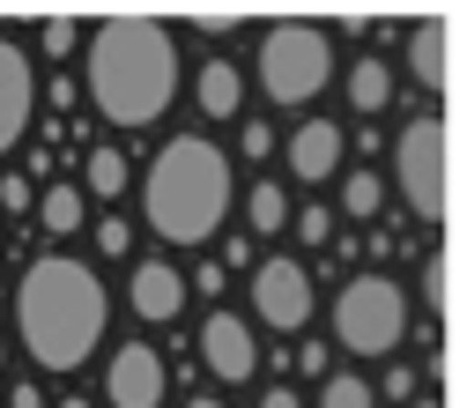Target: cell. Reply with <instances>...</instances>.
Masks as SVG:
<instances>
[{
	"label": "cell",
	"instance_id": "6da1fadb",
	"mask_svg": "<svg viewBox=\"0 0 467 408\" xmlns=\"http://www.w3.org/2000/svg\"><path fill=\"white\" fill-rule=\"evenodd\" d=\"M104 319H111V298L89 260H67V253H45L23 267V289H16V334L37 357V371H75L97 357L104 341Z\"/></svg>",
	"mask_w": 467,
	"mask_h": 408
},
{
	"label": "cell",
	"instance_id": "7a4b0ae2",
	"mask_svg": "<svg viewBox=\"0 0 467 408\" xmlns=\"http://www.w3.org/2000/svg\"><path fill=\"white\" fill-rule=\"evenodd\" d=\"M179 97V45L156 16H111L89 37V104L111 127H156Z\"/></svg>",
	"mask_w": 467,
	"mask_h": 408
},
{
	"label": "cell",
	"instance_id": "3957f363",
	"mask_svg": "<svg viewBox=\"0 0 467 408\" xmlns=\"http://www.w3.org/2000/svg\"><path fill=\"white\" fill-rule=\"evenodd\" d=\"M230 194H238L230 156L208 134H171L141 179V215L163 246H208L230 215Z\"/></svg>",
	"mask_w": 467,
	"mask_h": 408
},
{
	"label": "cell",
	"instance_id": "277c9868",
	"mask_svg": "<svg viewBox=\"0 0 467 408\" xmlns=\"http://www.w3.org/2000/svg\"><path fill=\"white\" fill-rule=\"evenodd\" d=\"M327 82H334V45H327L319 23H275V30L260 37V89H267L282 111L312 104Z\"/></svg>",
	"mask_w": 467,
	"mask_h": 408
},
{
	"label": "cell",
	"instance_id": "5b68a950",
	"mask_svg": "<svg viewBox=\"0 0 467 408\" xmlns=\"http://www.w3.org/2000/svg\"><path fill=\"white\" fill-rule=\"evenodd\" d=\"M408 334V289L393 275H357L334 298V341L357 349V357H386V349H400Z\"/></svg>",
	"mask_w": 467,
	"mask_h": 408
},
{
	"label": "cell",
	"instance_id": "8992f818",
	"mask_svg": "<svg viewBox=\"0 0 467 408\" xmlns=\"http://www.w3.org/2000/svg\"><path fill=\"white\" fill-rule=\"evenodd\" d=\"M393 179H400V201L423 223L445 215V127L431 111H416V120L393 134Z\"/></svg>",
	"mask_w": 467,
	"mask_h": 408
},
{
	"label": "cell",
	"instance_id": "52a82bcc",
	"mask_svg": "<svg viewBox=\"0 0 467 408\" xmlns=\"http://www.w3.org/2000/svg\"><path fill=\"white\" fill-rule=\"evenodd\" d=\"M253 312L275 334H305V319H312V275H305V260H260L253 267Z\"/></svg>",
	"mask_w": 467,
	"mask_h": 408
},
{
	"label": "cell",
	"instance_id": "ba28073f",
	"mask_svg": "<svg viewBox=\"0 0 467 408\" xmlns=\"http://www.w3.org/2000/svg\"><path fill=\"white\" fill-rule=\"evenodd\" d=\"M104 401L111 408H163V357L149 341H119L104 364Z\"/></svg>",
	"mask_w": 467,
	"mask_h": 408
},
{
	"label": "cell",
	"instance_id": "9c48e42d",
	"mask_svg": "<svg viewBox=\"0 0 467 408\" xmlns=\"http://www.w3.org/2000/svg\"><path fill=\"white\" fill-rule=\"evenodd\" d=\"M30 111H37V75H30V52H23L16 37H0V156H8V149H23Z\"/></svg>",
	"mask_w": 467,
	"mask_h": 408
},
{
	"label": "cell",
	"instance_id": "30bf717a",
	"mask_svg": "<svg viewBox=\"0 0 467 408\" xmlns=\"http://www.w3.org/2000/svg\"><path fill=\"white\" fill-rule=\"evenodd\" d=\"M201 357H208L215 379L245 386V379L260 371V341H253V327H245L238 312H208V327H201Z\"/></svg>",
	"mask_w": 467,
	"mask_h": 408
},
{
	"label": "cell",
	"instance_id": "8fae6325",
	"mask_svg": "<svg viewBox=\"0 0 467 408\" xmlns=\"http://www.w3.org/2000/svg\"><path fill=\"white\" fill-rule=\"evenodd\" d=\"M127 305H134L141 319H156V327L179 319V312H186V275L171 267V260H141V267H134V289H127Z\"/></svg>",
	"mask_w": 467,
	"mask_h": 408
},
{
	"label": "cell",
	"instance_id": "7c38bea8",
	"mask_svg": "<svg viewBox=\"0 0 467 408\" xmlns=\"http://www.w3.org/2000/svg\"><path fill=\"white\" fill-rule=\"evenodd\" d=\"M289 171H297L305 186L334 179V171H341V127L334 120H305L297 134H289Z\"/></svg>",
	"mask_w": 467,
	"mask_h": 408
},
{
	"label": "cell",
	"instance_id": "4fadbf2b",
	"mask_svg": "<svg viewBox=\"0 0 467 408\" xmlns=\"http://www.w3.org/2000/svg\"><path fill=\"white\" fill-rule=\"evenodd\" d=\"M193 97H201L208 120H238V111H245V75L230 68V60H208V68L193 75Z\"/></svg>",
	"mask_w": 467,
	"mask_h": 408
},
{
	"label": "cell",
	"instance_id": "5bb4252c",
	"mask_svg": "<svg viewBox=\"0 0 467 408\" xmlns=\"http://www.w3.org/2000/svg\"><path fill=\"white\" fill-rule=\"evenodd\" d=\"M408 75H416L423 89H445V75H452V60H445V30H416V37H408Z\"/></svg>",
	"mask_w": 467,
	"mask_h": 408
},
{
	"label": "cell",
	"instance_id": "9a60e30c",
	"mask_svg": "<svg viewBox=\"0 0 467 408\" xmlns=\"http://www.w3.org/2000/svg\"><path fill=\"white\" fill-rule=\"evenodd\" d=\"M386 104H393V75L364 52V60L348 68V111H386Z\"/></svg>",
	"mask_w": 467,
	"mask_h": 408
},
{
	"label": "cell",
	"instance_id": "2e32d148",
	"mask_svg": "<svg viewBox=\"0 0 467 408\" xmlns=\"http://www.w3.org/2000/svg\"><path fill=\"white\" fill-rule=\"evenodd\" d=\"M82 186H89L97 201H119V194H127V156H119V149H89Z\"/></svg>",
	"mask_w": 467,
	"mask_h": 408
},
{
	"label": "cell",
	"instance_id": "e0dca14e",
	"mask_svg": "<svg viewBox=\"0 0 467 408\" xmlns=\"http://www.w3.org/2000/svg\"><path fill=\"white\" fill-rule=\"evenodd\" d=\"M37 223L60 230V238L82 230V186H45V194H37Z\"/></svg>",
	"mask_w": 467,
	"mask_h": 408
},
{
	"label": "cell",
	"instance_id": "ac0fdd59",
	"mask_svg": "<svg viewBox=\"0 0 467 408\" xmlns=\"http://www.w3.org/2000/svg\"><path fill=\"white\" fill-rule=\"evenodd\" d=\"M379 201H386V186H379V171H341V215H357V223H371V215H379Z\"/></svg>",
	"mask_w": 467,
	"mask_h": 408
},
{
	"label": "cell",
	"instance_id": "d6986e66",
	"mask_svg": "<svg viewBox=\"0 0 467 408\" xmlns=\"http://www.w3.org/2000/svg\"><path fill=\"white\" fill-rule=\"evenodd\" d=\"M319 408H379V393H371V379H364V371H327Z\"/></svg>",
	"mask_w": 467,
	"mask_h": 408
},
{
	"label": "cell",
	"instance_id": "ffe728a7",
	"mask_svg": "<svg viewBox=\"0 0 467 408\" xmlns=\"http://www.w3.org/2000/svg\"><path fill=\"white\" fill-rule=\"evenodd\" d=\"M245 215H253V230H282L289 223V194L282 186H253L245 194Z\"/></svg>",
	"mask_w": 467,
	"mask_h": 408
},
{
	"label": "cell",
	"instance_id": "44dd1931",
	"mask_svg": "<svg viewBox=\"0 0 467 408\" xmlns=\"http://www.w3.org/2000/svg\"><path fill=\"white\" fill-rule=\"evenodd\" d=\"M0 208H8V215H23V208H37V186L23 179V171H8V179H0Z\"/></svg>",
	"mask_w": 467,
	"mask_h": 408
},
{
	"label": "cell",
	"instance_id": "7402d4cb",
	"mask_svg": "<svg viewBox=\"0 0 467 408\" xmlns=\"http://www.w3.org/2000/svg\"><path fill=\"white\" fill-rule=\"evenodd\" d=\"M127 238H134V230H127V215H104V223H97V253H111V260H119V253H127Z\"/></svg>",
	"mask_w": 467,
	"mask_h": 408
},
{
	"label": "cell",
	"instance_id": "603a6c76",
	"mask_svg": "<svg viewBox=\"0 0 467 408\" xmlns=\"http://www.w3.org/2000/svg\"><path fill=\"white\" fill-rule=\"evenodd\" d=\"M423 289H431V305H452V260H445V253L423 267Z\"/></svg>",
	"mask_w": 467,
	"mask_h": 408
},
{
	"label": "cell",
	"instance_id": "cb8c5ba5",
	"mask_svg": "<svg viewBox=\"0 0 467 408\" xmlns=\"http://www.w3.org/2000/svg\"><path fill=\"white\" fill-rule=\"evenodd\" d=\"M45 52H52V60H67V52H75V23H67V16L45 23Z\"/></svg>",
	"mask_w": 467,
	"mask_h": 408
},
{
	"label": "cell",
	"instance_id": "d4e9b609",
	"mask_svg": "<svg viewBox=\"0 0 467 408\" xmlns=\"http://www.w3.org/2000/svg\"><path fill=\"white\" fill-rule=\"evenodd\" d=\"M386 393H393V401H416V371L393 364V371H386Z\"/></svg>",
	"mask_w": 467,
	"mask_h": 408
},
{
	"label": "cell",
	"instance_id": "484cf974",
	"mask_svg": "<svg viewBox=\"0 0 467 408\" xmlns=\"http://www.w3.org/2000/svg\"><path fill=\"white\" fill-rule=\"evenodd\" d=\"M193 30H238V8H201Z\"/></svg>",
	"mask_w": 467,
	"mask_h": 408
},
{
	"label": "cell",
	"instance_id": "4316f807",
	"mask_svg": "<svg viewBox=\"0 0 467 408\" xmlns=\"http://www.w3.org/2000/svg\"><path fill=\"white\" fill-rule=\"evenodd\" d=\"M297 230H305V246H319L327 230H334V215H327V208H305V223H297Z\"/></svg>",
	"mask_w": 467,
	"mask_h": 408
},
{
	"label": "cell",
	"instance_id": "83f0119b",
	"mask_svg": "<svg viewBox=\"0 0 467 408\" xmlns=\"http://www.w3.org/2000/svg\"><path fill=\"white\" fill-rule=\"evenodd\" d=\"M267 149H275V134H267L260 120H245V156H267Z\"/></svg>",
	"mask_w": 467,
	"mask_h": 408
},
{
	"label": "cell",
	"instance_id": "f1b7e54d",
	"mask_svg": "<svg viewBox=\"0 0 467 408\" xmlns=\"http://www.w3.org/2000/svg\"><path fill=\"white\" fill-rule=\"evenodd\" d=\"M260 408H297V393H289V386H267V393H260Z\"/></svg>",
	"mask_w": 467,
	"mask_h": 408
},
{
	"label": "cell",
	"instance_id": "f546056e",
	"mask_svg": "<svg viewBox=\"0 0 467 408\" xmlns=\"http://www.w3.org/2000/svg\"><path fill=\"white\" fill-rule=\"evenodd\" d=\"M8 401H16V408H45V393H37V386H16Z\"/></svg>",
	"mask_w": 467,
	"mask_h": 408
},
{
	"label": "cell",
	"instance_id": "4dcf8cb0",
	"mask_svg": "<svg viewBox=\"0 0 467 408\" xmlns=\"http://www.w3.org/2000/svg\"><path fill=\"white\" fill-rule=\"evenodd\" d=\"M60 408H89V401H75V393H67V401H60Z\"/></svg>",
	"mask_w": 467,
	"mask_h": 408
},
{
	"label": "cell",
	"instance_id": "1f68e13d",
	"mask_svg": "<svg viewBox=\"0 0 467 408\" xmlns=\"http://www.w3.org/2000/svg\"><path fill=\"white\" fill-rule=\"evenodd\" d=\"M186 408H223V401H186Z\"/></svg>",
	"mask_w": 467,
	"mask_h": 408
},
{
	"label": "cell",
	"instance_id": "d6a6232c",
	"mask_svg": "<svg viewBox=\"0 0 467 408\" xmlns=\"http://www.w3.org/2000/svg\"><path fill=\"white\" fill-rule=\"evenodd\" d=\"M0 371H8V341H0Z\"/></svg>",
	"mask_w": 467,
	"mask_h": 408
},
{
	"label": "cell",
	"instance_id": "836d02e7",
	"mask_svg": "<svg viewBox=\"0 0 467 408\" xmlns=\"http://www.w3.org/2000/svg\"><path fill=\"white\" fill-rule=\"evenodd\" d=\"M416 408H438V401H416Z\"/></svg>",
	"mask_w": 467,
	"mask_h": 408
}]
</instances>
